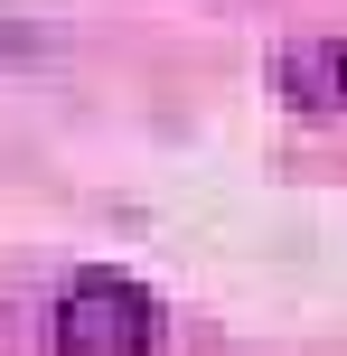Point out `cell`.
<instances>
[{"instance_id": "obj_1", "label": "cell", "mask_w": 347, "mask_h": 356, "mask_svg": "<svg viewBox=\"0 0 347 356\" xmlns=\"http://www.w3.org/2000/svg\"><path fill=\"white\" fill-rule=\"evenodd\" d=\"M160 347V300L131 272H75L56 300V356H150Z\"/></svg>"}, {"instance_id": "obj_2", "label": "cell", "mask_w": 347, "mask_h": 356, "mask_svg": "<svg viewBox=\"0 0 347 356\" xmlns=\"http://www.w3.org/2000/svg\"><path fill=\"white\" fill-rule=\"evenodd\" d=\"M282 94H291L300 113H347V47H291L282 56Z\"/></svg>"}]
</instances>
